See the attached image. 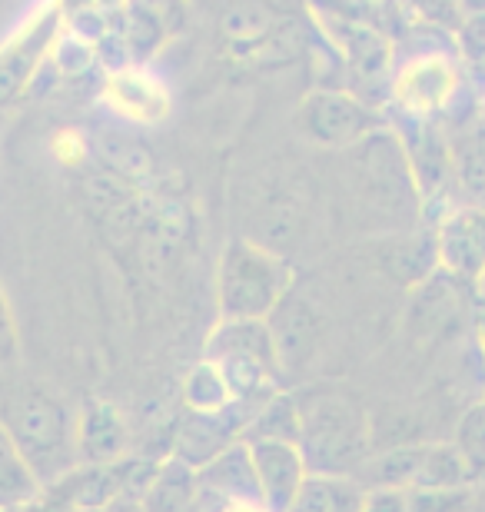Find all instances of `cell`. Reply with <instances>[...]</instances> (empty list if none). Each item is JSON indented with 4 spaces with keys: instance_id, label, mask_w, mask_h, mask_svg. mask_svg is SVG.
<instances>
[{
    "instance_id": "obj_31",
    "label": "cell",
    "mask_w": 485,
    "mask_h": 512,
    "mask_svg": "<svg viewBox=\"0 0 485 512\" xmlns=\"http://www.w3.org/2000/svg\"><path fill=\"white\" fill-rule=\"evenodd\" d=\"M50 147H54L57 160H64L67 167H80V163L87 160V153H90V143L80 137L77 130H60Z\"/></svg>"
},
{
    "instance_id": "obj_6",
    "label": "cell",
    "mask_w": 485,
    "mask_h": 512,
    "mask_svg": "<svg viewBox=\"0 0 485 512\" xmlns=\"http://www.w3.org/2000/svg\"><path fill=\"white\" fill-rule=\"evenodd\" d=\"M386 127L383 110L343 87H319L296 110V130L309 143L329 150H349Z\"/></svg>"
},
{
    "instance_id": "obj_33",
    "label": "cell",
    "mask_w": 485,
    "mask_h": 512,
    "mask_svg": "<svg viewBox=\"0 0 485 512\" xmlns=\"http://www.w3.org/2000/svg\"><path fill=\"white\" fill-rule=\"evenodd\" d=\"M476 340H479V353H482V363H485V306L479 303V313H476Z\"/></svg>"
},
{
    "instance_id": "obj_7",
    "label": "cell",
    "mask_w": 485,
    "mask_h": 512,
    "mask_svg": "<svg viewBox=\"0 0 485 512\" xmlns=\"http://www.w3.org/2000/svg\"><path fill=\"white\" fill-rule=\"evenodd\" d=\"M60 30H64V14L57 4H47L0 47V110L14 107L20 97L30 94Z\"/></svg>"
},
{
    "instance_id": "obj_17",
    "label": "cell",
    "mask_w": 485,
    "mask_h": 512,
    "mask_svg": "<svg viewBox=\"0 0 485 512\" xmlns=\"http://www.w3.org/2000/svg\"><path fill=\"white\" fill-rule=\"evenodd\" d=\"M452 147V183L472 207H485V124L466 127Z\"/></svg>"
},
{
    "instance_id": "obj_16",
    "label": "cell",
    "mask_w": 485,
    "mask_h": 512,
    "mask_svg": "<svg viewBox=\"0 0 485 512\" xmlns=\"http://www.w3.org/2000/svg\"><path fill=\"white\" fill-rule=\"evenodd\" d=\"M90 150L97 153L100 167L110 170L113 177L127 180L130 187H147L150 177H153V157L150 150L143 147L137 137H130V133L123 130H97L94 143H90Z\"/></svg>"
},
{
    "instance_id": "obj_11",
    "label": "cell",
    "mask_w": 485,
    "mask_h": 512,
    "mask_svg": "<svg viewBox=\"0 0 485 512\" xmlns=\"http://www.w3.org/2000/svg\"><path fill=\"white\" fill-rule=\"evenodd\" d=\"M196 476H200V512H223L233 503H263L250 446L243 439L196 469Z\"/></svg>"
},
{
    "instance_id": "obj_9",
    "label": "cell",
    "mask_w": 485,
    "mask_h": 512,
    "mask_svg": "<svg viewBox=\"0 0 485 512\" xmlns=\"http://www.w3.org/2000/svg\"><path fill=\"white\" fill-rule=\"evenodd\" d=\"M100 100L127 124L153 127L170 117V90L147 67H123L103 77Z\"/></svg>"
},
{
    "instance_id": "obj_28",
    "label": "cell",
    "mask_w": 485,
    "mask_h": 512,
    "mask_svg": "<svg viewBox=\"0 0 485 512\" xmlns=\"http://www.w3.org/2000/svg\"><path fill=\"white\" fill-rule=\"evenodd\" d=\"M17 360H20V336H17L14 313H10L7 293L0 286V370H14Z\"/></svg>"
},
{
    "instance_id": "obj_5",
    "label": "cell",
    "mask_w": 485,
    "mask_h": 512,
    "mask_svg": "<svg viewBox=\"0 0 485 512\" xmlns=\"http://www.w3.org/2000/svg\"><path fill=\"white\" fill-rule=\"evenodd\" d=\"M203 360L220 366L236 403L253 406L276 393V376L283 373L270 323L263 320H220L206 340Z\"/></svg>"
},
{
    "instance_id": "obj_22",
    "label": "cell",
    "mask_w": 485,
    "mask_h": 512,
    "mask_svg": "<svg viewBox=\"0 0 485 512\" xmlns=\"http://www.w3.org/2000/svg\"><path fill=\"white\" fill-rule=\"evenodd\" d=\"M233 403L236 399L223 380L220 366L210 360L190 366L187 380H183V406H187V413H223Z\"/></svg>"
},
{
    "instance_id": "obj_23",
    "label": "cell",
    "mask_w": 485,
    "mask_h": 512,
    "mask_svg": "<svg viewBox=\"0 0 485 512\" xmlns=\"http://www.w3.org/2000/svg\"><path fill=\"white\" fill-rule=\"evenodd\" d=\"M47 64L57 74V80H84L90 70L100 64V57H97L94 44L80 40L77 34H70V30H60V37H57L54 50H50Z\"/></svg>"
},
{
    "instance_id": "obj_10",
    "label": "cell",
    "mask_w": 485,
    "mask_h": 512,
    "mask_svg": "<svg viewBox=\"0 0 485 512\" xmlns=\"http://www.w3.org/2000/svg\"><path fill=\"white\" fill-rule=\"evenodd\" d=\"M263 406V403H260ZM253 403H233L223 413H187L180 419V433H177V449L173 456H180L190 466H206L210 459H216L223 449H230L233 443H240L250 419L256 416Z\"/></svg>"
},
{
    "instance_id": "obj_25",
    "label": "cell",
    "mask_w": 485,
    "mask_h": 512,
    "mask_svg": "<svg viewBox=\"0 0 485 512\" xmlns=\"http://www.w3.org/2000/svg\"><path fill=\"white\" fill-rule=\"evenodd\" d=\"M452 443L459 446V453L469 459L476 479L485 473V399L472 403L466 413H462L459 426H456V439Z\"/></svg>"
},
{
    "instance_id": "obj_12",
    "label": "cell",
    "mask_w": 485,
    "mask_h": 512,
    "mask_svg": "<svg viewBox=\"0 0 485 512\" xmlns=\"http://www.w3.org/2000/svg\"><path fill=\"white\" fill-rule=\"evenodd\" d=\"M243 443L250 446L263 503L273 512H290L299 489L309 479L303 449L296 443H280V439H243Z\"/></svg>"
},
{
    "instance_id": "obj_21",
    "label": "cell",
    "mask_w": 485,
    "mask_h": 512,
    "mask_svg": "<svg viewBox=\"0 0 485 512\" xmlns=\"http://www.w3.org/2000/svg\"><path fill=\"white\" fill-rule=\"evenodd\" d=\"M243 439H280V443L299 446V399L293 393H280V389L266 396Z\"/></svg>"
},
{
    "instance_id": "obj_8",
    "label": "cell",
    "mask_w": 485,
    "mask_h": 512,
    "mask_svg": "<svg viewBox=\"0 0 485 512\" xmlns=\"http://www.w3.org/2000/svg\"><path fill=\"white\" fill-rule=\"evenodd\" d=\"M439 270L452 280L479 286L485 280V207L456 203L436 220Z\"/></svg>"
},
{
    "instance_id": "obj_37",
    "label": "cell",
    "mask_w": 485,
    "mask_h": 512,
    "mask_svg": "<svg viewBox=\"0 0 485 512\" xmlns=\"http://www.w3.org/2000/svg\"><path fill=\"white\" fill-rule=\"evenodd\" d=\"M476 293H479V303L485 306V280H482V283L476 286Z\"/></svg>"
},
{
    "instance_id": "obj_18",
    "label": "cell",
    "mask_w": 485,
    "mask_h": 512,
    "mask_svg": "<svg viewBox=\"0 0 485 512\" xmlns=\"http://www.w3.org/2000/svg\"><path fill=\"white\" fill-rule=\"evenodd\" d=\"M366 486L349 476H309L290 512H359Z\"/></svg>"
},
{
    "instance_id": "obj_30",
    "label": "cell",
    "mask_w": 485,
    "mask_h": 512,
    "mask_svg": "<svg viewBox=\"0 0 485 512\" xmlns=\"http://www.w3.org/2000/svg\"><path fill=\"white\" fill-rule=\"evenodd\" d=\"M14 512H80V509L74 503V496H70V489L64 483H54V486H44V493Z\"/></svg>"
},
{
    "instance_id": "obj_34",
    "label": "cell",
    "mask_w": 485,
    "mask_h": 512,
    "mask_svg": "<svg viewBox=\"0 0 485 512\" xmlns=\"http://www.w3.org/2000/svg\"><path fill=\"white\" fill-rule=\"evenodd\" d=\"M223 512H273L266 503H233V506H226Z\"/></svg>"
},
{
    "instance_id": "obj_2",
    "label": "cell",
    "mask_w": 485,
    "mask_h": 512,
    "mask_svg": "<svg viewBox=\"0 0 485 512\" xmlns=\"http://www.w3.org/2000/svg\"><path fill=\"white\" fill-rule=\"evenodd\" d=\"M0 423L44 486L60 483L80 466L77 416L50 389L34 383L14 386L0 399Z\"/></svg>"
},
{
    "instance_id": "obj_14",
    "label": "cell",
    "mask_w": 485,
    "mask_h": 512,
    "mask_svg": "<svg viewBox=\"0 0 485 512\" xmlns=\"http://www.w3.org/2000/svg\"><path fill=\"white\" fill-rule=\"evenodd\" d=\"M147 512H200V476L180 456L160 459V469L143 496Z\"/></svg>"
},
{
    "instance_id": "obj_13",
    "label": "cell",
    "mask_w": 485,
    "mask_h": 512,
    "mask_svg": "<svg viewBox=\"0 0 485 512\" xmlns=\"http://www.w3.org/2000/svg\"><path fill=\"white\" fill-rule=\"evenodd\" d=\"M77 456L80 466H110L127 459V423L110 403H87L77 416Z\"/></svg>"
},
{
    "instance_id": "obj_35",
    "label": "cell",
    "mask_w": 485,
    "mask_h": 512,
    "mask_svg": "<svg viewBox=\"0 0 485 512\" xmlns=\"http://www.w3.org/2000/svg\"><path fill=\"white\" fill-rule=\"evenodd\" d=\"M130 0H97V7L103 10V14H117V10L127 7Z\"/></svg>"
},
{
    "instance_id": "obj_3",
    "label": "cell",
    "mask_w": 485,
    "mask_h": 512,
    "mask_svg": "<svg viewBox=\"0 0 485 512\" xmlns=\"http://www.w3.org/2000/svg\"><path fill=\"white\" fill-rule=\"evenodd\" d=\"M299 399V449L309 476L356 479L373 456V426L353 396L316 389Z\"/></svg>"
},
{
    "instance_id": "obj_20",
    "label": "cell",
    "mask_w": 485,
    "mask_h": 512,
    "mask_svg": "<svg viewBox=\"0 0 485 512\" xmlns=\"http://www.w3.org/2000/svg\"><path fill=\"white\" fill-rule=\"evenodd\" d=\"M476 486L469 459L459 453L456 443H422V459L416 486L412 489H462Z\"/></svg>"
},
{
    "instance_id": "obj_15",
    "label": "cell",
    "mask_w": 485,
    "mask_h": 512,
    "mask_svg": "<svg viewBox=\"0 0 485 512\" xmlns=\"http://www.w3.org/2000/svg\"><path fill=\"white\" fill-rule=\"evenodd\" d=\"M266 323H270V333H273L283 370L303 366V360L316 346V316L309 313V306L293 300V296H286Z\"/></svg>"
},
{
    "instance_id": "obj_19",
    "label": "cell",
    "mask_w": 485,
    "mask_h": 512,
    "mask_svg": "<svg viewBox=\"0 0 485 512\" xmlns=\"http://www.w3.org/2000/svg\"><path fill=\"white\" fill-rule=\"evenodd\" d=\"M40 493H44V483L37 479L24 453H20L4 423H0V512H14L27 506Z\"/></svg>"
},
{
    "instance_id": "obj_27",
    "label": "cell",
    "mask_w": 485,
    "mask_h": 512,
    "mask_svg": "<svg viewBox=\"0 0 485 512\" xmlns=\"http://www.w3.org/2000/svg\"><path fill=\"white\" fill-rule=\"evenodd\" d=\"M476 486L462 489H409V512H472Z\"/></svg>"
},
{
    "instance_id": "obj_36",
    "label": "cell",
    "mask_w": 485,
    "mask_h": 512,
    "mask_svg": "<svg viewBox=\"0 0 485 512\" xmlns=\"http://www.w3.org/2000/svg\"><path fill=\"white\" fill-rule=\"evenodd\" d=\"M476 499H482V503H485V473L476 479Z\"/></svg>"
},
{
    "instance_id": "obj_4",
    "label": "cell",
    "mask_w": 485,
    "mask_h": 512,
    "mask_svg": "<svg viewBox=\"0 0 485 512\" xmlns=\"http://www.w3.org/2000/svg\"><path fill=\"white\" fill-rule=\"evenodd\" d=\"M293 270L280 253L256 240H233L216 270V306L223 320H270L290 296Z\"/></svg>"
},
{
    "instance_id": "obj_26",
    "label": "cell",
    "mask_w": 485,
    "mask_h": 512,
    "mask_svg": "<svg viewBox=\"0 0 485 512\" xmlns=\"http://www.w3.org/2000/svg\"><path fill=\"white\" fill-rule=\"evenodd\" d=\"M399 7L406 10V17L416 20V24L449 30V34H459V27L466 24V7H462V0H399Z\"/></svg>"
},
{
    "instance_id": "obj_38",
    "label": "cell",
    "mask_w": 485,
    "mask_h": 512,
    "mask_svg": "<svg viewBox=\"0 0 485 512\" xmlns=\"http://www.w3.org/2000/svg\"><path fill=\"white\" fill-rule=\"evenodd\" d=\"M0 124H4V110H0Z\"/></svg>"
},
{
    "instance_id": "obj_29",
    "label": "cell",
    "mask_w": 485,
    "mask_h": 512,
    "mask_svg": "<svg viewBox=\"0 0 485 512\" xmlns=\"http://www.w3.org/2000/svg\"><path fill=\"white\" fill-rule=\"evenodd\" d=\"M359 512H409V489L396 486H369Z\"/></svg>"
},
{
    "instance_id": "obj_1",
    "label": "cell",
    "mask_w": 485,
    "mask_h": 512,
    "mask_svg": "<svg viewBox=\"0 0 485 512\" xmlns=\"http://www.w3.org/2000/svg\"><path fill=\"white\" fill-rule=\"evenodd\" d=\"M469 87L456 34L412 20L396 37V67L386 104L396 117L439 124L456 114Z\"/></svg>"
},
{
    "instance_id": "obj_32",
    "label": "cell",
    "mask_w": 485,
    "mask_h": 512,
    "mask_svg": "<svg viewBox=\"0 0 485 512\" xmlns=\"http://www.w3.org/2000/svg\"><path fill=\"white\" fill-rule=\"evenodd\" d=\"M54 4H57V10L64 17H74V14H80V10L97 7V0H54Z\"/></svg>"
},
{
    "instance_id": "obj_24",
    "label": "cell",
    "mask_w": 485,
    "mask_h": 512,
    "mask_svg": "<svg viewBox=\"0 0 485 512\" xmlns=\"http://www.w3.org/2000/svg\"><path fill=\"white\" fill-rule=\"evenodd\" d=\"M459 60L466 67L469 84L485 94V14H469L456 34Z\"/></svg>"
}]
</instances>
